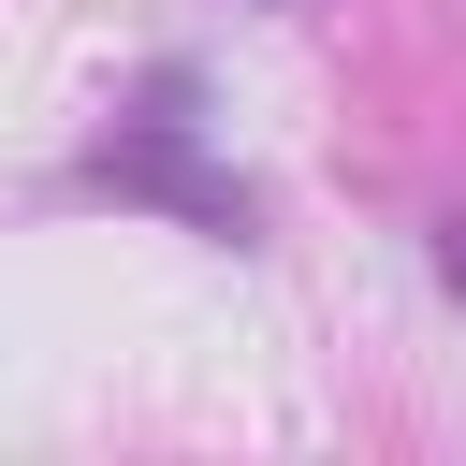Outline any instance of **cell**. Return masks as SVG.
<instances>
[{
    "mask_svg": "<svg viewBox=\"0 0 466 466\" xmlns=\"http://www.w3.org/2000/svg\"><path fill=\"white\" fill-rule=\"evenodd\" d=\"M189 102H204V73H189V58H160V73L131 87V116H116V131L73 160V189H116V204H175L189 233L248 248V233H262V204H248V175H218V160H204V116H189Z\"/></svg>",
    "mask_w": 466,
    "mask_h": 466,
    "instance_id": "obj_1",
    "label": "cell"
},
{
    "mask_svg": "<svg viewBox=\"0 0 466 466\" xmlns=\"http://www.w3.org/2000/svg\"><path fill=\"white\" fill-rule=\"evenodd\" d=\"M437 277H451V291H466V218H437Z\"/></svg>",
    "mask_w": 466,
    "mask_h": 466,
    "instance_id": "obj_2",
    "label": "cell"
}]
</instances>
